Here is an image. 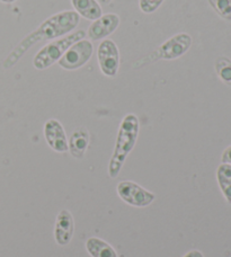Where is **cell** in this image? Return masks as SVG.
Masks as SVG:
<instances>
[{
	"instance_id": "7c38bea8",
	"label": "cell",
	"mask_w": 231,
	"mask_h": 257,
	"mask_svg": "<svg viewBox=\"0 0 231 257\" xmlns=\"http://www.w3.org/2000/svg\"><path fill=\"white\" fill-rule=\"evenodd\" d=\"M71 5L78 15L85 20L96 21L103 15V9L97 0H71Z\"/></svg>"
},
{
	"instance_id": "4fadbf2b",
	"label": "cell",
	"mask_w": 231,
	"mask_h": 257,
	"mask_svg": "<svg viewBox=\"0 0 231 257\" xmlns=\"http://www.w3.org/2000/svg\"><path fill=\"white\" fill-rule=\"evenodd\" d=\"M86 249L91 257H118V253L108 242L97 237L87 239Z\"/></svg>"
},
{
	"instance_id": "e0dca14e",
	"label": "cell",
	"mask_w": 231,
	"mask_h": 257,
	"mask_svg": "<svg viewBox=\"0 0 231 257\" xmlns=\"http://www.w3.org/2000/svg\"><path fill=\"white\" fill-rule=\"evenodd\" d=\"M165 0H139V8L145 14L155 13Z\"/></svg>"
},
{
	"instance_id": "52a82bcc",
	"label": "cell",
	"mask_w": 231,
	"mask_h": 257,
	"mask_svg": "<svg viewBox=\"0 0 231 257\" xmlns=\"http://www.w3.org/2000/svg\"><path fill=\"white\" fill-rule=\"evenodd\" d=\"M97 59L101 73L113 78L118 75L120 69V51L114 41L105 39L97 49Z\"/></svg>"
},
{
	"instance_id": "5bb4252c",
	"label": "cell",
	"mask_w": 231,
	"mask_h": 257,
	"mask_svg": "<svg viewBox=\"0 0 231 257\" xmlns=\"http://www.w3.org/2000/svg\"><path fill=\"white\" fill-rule=\"evenodd\" d=\"M216 180L223 195L229 203H231V165L221 164L216 169Z\"/></svg>"
},
{
	"instance_id": "3957f363",
	"label": "cell",
	"mask_w": 231,
	"mask_h": 257,
	"mask_svg": "<svg viewBox=\"0 0 231 257\" xmlns=\"http://www.w3.org/2000/svg\"><path fill=\"white\" fill-rule=\"evenodd\" d=\"M86 38V32L84 30H79L76 32H71L70 34L64 35L62 38L57 40H52V42L45 44L41 48L38 53L35 54L33 59V66L38 70H44L58 62L64 52L75 44L78 41Z\"/></svg>"
},
{
	"instance_id": "6da1fadb",
	"label": "cell",
	"mask_w": 231,
	"mask_h": 257,
	"mask_svg": "<svg viewBox=\"0 0 231 257\" xmlns=\"http://www.w3.org/2000/svg\"><path fill=\"white\" fill-rule=\"evenodd\" d=\"M80 16L75 11H63L54 14L40 24L38 29L25 36L11 54L3 62L4 69H9L21 60V58L33 47L42 41L54 40L70 34L79 24Z\"/></svg>"
},
{
	"instance_id": "44dd1931",
	"label": "cell",
	"mask_w": 231,
	"mask_h": 257,
	"mask_svg": "<svg viewBox=\"0 0 231 257\" xmlns=\"http://www.w3.org/2000/svg\"><path fill=\"white\" fill-rule=\"evenodd\" d=\"M0 2L4 3V4H13V3L17 2V0H0Z\"/></svg>"
},
{
	"instance_id": "5b68a950",
	"label": "cell",
	"mask_w": 231,
	"mask_h": 257,
	"mask_svg": "<svg viewBox=\"0 0 231 257\" xmlns=\"http://www.w3.org/2000/svg\"><path fill=\"white\" fill-rule=\"evenodd\" d=\"M94 53V45L91 41L82 39L72 44L61 59L58 61V64L64 70H77L90 60Z\"/></svg>"
},
{
	"instance_id": "2e32d148",
	"label": "cell",
	"mask_w": 231,
	"mask_h": 257,
	"mask_svg": "<svg viewBox=\"0 0 231 257\" xmlns=\"http://www.w3.org/2000/svg\"><path fill=\"white\" fill-rule=\"evenodd\" d=\"M211 7L225 21H231V0H209Z\"/></svg>"
},
{
	"instance_id": "d6986e66",
	"label": "cell",
	"mask_w": 231,
	"mask_h": 257,
	"mask_svg": "<svg viewBox=\"0 0 231 257\" xmlns=\"http://www.w3.org/2000/svg\"><path fill=\"white\" fill-rule=\"evenodd\" d=\"M183 257H204V256H203V254L200 250L193 249V250H189L188 253L185 254Z\"/></svg>"
},
{
	"instance_id": "277c9868",
	"label": "cell",
	"mask_w": 231,
	"mask_h": 257,
	"mask_svg": "<svg viewBox=\"0 0 231 257\" xmlns=\"http://www.w3.org/2000/svg\"><path fill=\"white\" fill-rule=\"evenodd\" d=\"M193 40L188 33H178L164 42L148 56L133 63V68H142L158 60H174L184 56L192 47Z\"/></svg>"
},
{
	"instance_id": "7a4b0ae2",
	"label": "cell",
	"mask_w": 231,
	"mask_h": 257,
	"mask_svg": "<svg viewBox=\"0 0 231 257\" xmlns=\"http://www.w3.org/2000/svg\"><path fill=\"white\" fill-rule=\"evenodd\" d=\"M139 131H140V122L138 116L133 113L127 114L119 126L114 151L109 159L108 175L110 178H117L119 176L128 156L136 147Z\"/></svg>"
},
{
	"instance_id": "ac0fdd59",
	"label": "cell",
	"mask_w": 231,
	"mask_h": 257,
	"mask_svg": "<svg viewBox=\"0 0 231 257\" xmlns=\"http://www.w3.org/2000/svg\"><path fill=\"white\" fill-rule=\"evenodd\" d=\"M221 162H222V164L231 165V146H229L228 148L223 151L222 156H221Z\"/></svg>"
},
{
	"instance_id": "8992f818",
	"label": "cell",
	"mask_w": 231,
	"mask_h": 257,
	"mask_svg": "<svg viewBox=\"0 0 231 257\" xmlns=\"http://www.w3.org/2000/svg\"><path fill=\"white\" fill-rule=\"evenodd\" d=\"M118 195L127 204L135 208H146L156 200L155 193L143 189L136 182L122 181L117 186Z\"/></svg>"
},
{
	"instance_id": "9a60e30c",
	"label": "cell",
	"mask_w": 231,
	"mask_h": 257,
	"mask_svg": "<svg viewBox=\"0 0 231 257\" xmlns=\"http://www.w3.org/2000/svg\"><path fill=\"white\" fill-rule=\"evenodd\" d=\"M215 70L224 84L231 86V61L228 58L220 57L215 62Z\"/></svg>"
},
{
	"instance_id": "30bf717a",
	"label": "cell",
	"mask_w": 231,
	"mask_h": 257,
	"mask_svg": "<svg viewBox=\"0 0 231 257\" xmlns=\"http://www.w3.org/2000/svg\"><path fill=\"white\" fill-rule=\"evenodd\" d=\"M73 233H75V220L71 212L66 209L59 211L53 228V235L57 244L67 246L71 241Z\"/></svg>"
},
{
	"instance_id": "8fae6325",
	"label": "cell",
	"mask_w": 231,
	"mask_h": 257,
	"mask_svg": "<svg viewBox=\"0 0 231 257\" xmlns=\"http://www.w3.org/2000/svg\"><path fill=\"white\" fill-rule=\"evenodd\" d=\"M89 146V132L85 127L76 128L69 140V151L73 158L82 159Z\"/></svg>"
},
{
	"instance_id": "9c48e42d",
	"label": "cell",
	"mask_w": 231,
	"mask_h": 257,
	"mask_svg": "<svg viewBox=\"0 0 231 257\" xmlns=\"http://www.w3.org/2000/svg\"><path fill=\"white\" fill-rule=\"evenodd\" d=\"M120 26V17L117 14H105L96 21H92L87 31V35L90 41L105 40L108 35L114 33Z\"/></svg>"
},
{
	"instance_id": "ffe728a7",
	"label": "cell",
	"mask_w": 231,
	"mask_h": 257,
	"mask_svg": "<svg viewBox=\"0 0 231 257\" xmlns=\"http://www.w3.org/2000/svg\"><path fill=\"white\" fill-rule=\"evenodd\" d=\"M97 2H98L101 5H108V4L112 3L113 0H97Z\"/></svg>"
},
{
	"instance_id": "ba28073f",
	"label": "cell",
	"mask_w": 231,
	"mask_h": 257,
	"mask_svg": "<svg viewBox=\"0 0 231 257\" xmlns=\"http://www.w3.org/2000/svg\"><path fill=\"white\" fill-rule=\"evenodd\" d=\"M44 138L46 144L55 153L63 154L69 151V140L63 125L55 118H50L44 124Z\"/></svg>"
}]
</instances>
